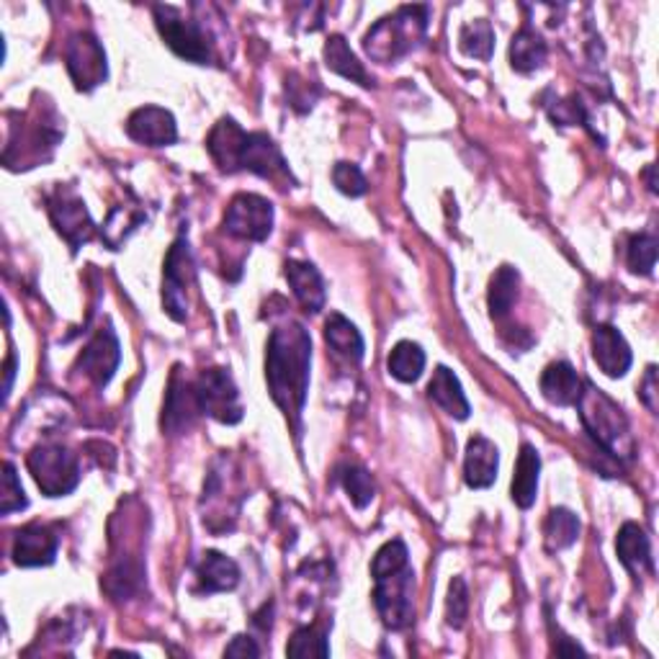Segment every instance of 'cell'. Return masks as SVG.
<instances>
[{"label":"cell","instance_id":"cell-1","mask_svg":"<svg viewBox=\"0 0 659 659\" xmlns=\"http://www.w3.org/2000/svg\"><path fill=\"white\" fill-rule=\"evenodd\" d=\"M312 338L304 325L286 322L278 325L269 338L265 350V382L278 410L284 412L294 431H301V412L310 391Z\"/></svg>","mask_w":659,"mask_h":659},{"label":"cell","instance_id":"cell-2","mask_svg":"<svg viewBox=\"0 0 659 659\" xmlns=\"http://www.w3.org/2000/svg\"><path fill=\"white\" fill-rule=\"evenodd\" d=\"M207 150L222 173L250 171L271 181L289 175L276 142L263 132H245L233 116L220 119L207 139Z\"/></svg>","mask_w":659,"mask_h":659},{"label":"cell","instance_id":"cell-3","mask_svg":"<svg viewBox=\"0 0 659 659\" xmlns=\"http://www.w3.org/2000/svg\"><path fill=\"white\" fill-rule=\"evenodd\" d=\"M574 408L580 410L582 425H585V431L590 433L602 451L623 461L634 456V438H631L629 418L623 415V410L606 391L593 387L590 382H582V391Z\"/></svg>","mask_w":659,"mask_h":659},{"label":"cell","instance_id":"cell-4","mask_svg":"<svg viewBox=\"0 0 659 659\" xmlns=\"http://www.w3.org/2000/svg\"><path fill=\"white\" fill-rule=\"evenodd\" d=\"M427 5H402L391 16L376 21L363 37V49L371 60L391 65L408 58L412 49L420 47L427 32Z\"/></svg>","mask_w":659,"mask_h":659},{"label":"cell","instance_id":"cell-5","mask_svg":"<svg viewBox=\"0 0 659 659\" xmlns=\"http://www.w3.org/2000/svg\"><path fill=\"white\" fill-rule=\"evenodd\" d=\"M26 467L47 497H65L80 485L78 456L70 453L65 446H37L26 459Z\"/></svg>","mask_w":659,"mask_h":659},{"label":"cell","instance_id":"cell-6","mask_svg":"<svg viewBox=\"0 0 659 659\" xmlns=\"http://www.w3.org/2000/svg\"><path fill=\"white\" fill-rule=\"evenodd\" d=\"M156 24L165 45L178 54L181 60L196 62V65H209L212 62V41L201 29L199 21L186 18L184 13L173 5H156Z\"/></svg>","mask_w":659,"mask_h":659},{"label":"cell","instance_id":"cell-7","mask_svg":"<svg viewBox=\"0 0 659 659\" xmlns=\"http://www.w3.org/2000/svg\"><path fill=\"white\" fill-rule=\"evenodd\" d=\"M374 606L378 611V619L384 621V626L391 631L408 629L412 619H415V606H412L415 574H412L410 564L397 572L374 577Z\"/></svg>","mask_w":659,"mask_h":659},{"label":"cell","instance_id":"cell-8","mask_svg":"<svg viewBox=\"0 0 659 659\" xmlns=\"http://www.w3.org/2000/svg\"><path fill=\"white\" fill-rule=\"evenodd\" d=\"M196 282V263L188 237L181 235L167 250L163 265V307L175 322H186L188 318V289Z\"/></svg>","mask_w":659,"mask_h":659},{"label":"cell","instance_id":"cell-9","mask_svg":"<svg viewBox=\"0 0 659 659\" xmlns=\"http://www.w3.org/2000/svg\"><path fill=\"white\" fill-rule=\"evenodd\" d=\"M196 402L204 415L214 418L222 425H237L243 420L240 391L227 369H207L194 384Z\"/></svg>","mask_w":659,"mask_h":659},{"label":"cell","instance_id":"cell-10","mask_svg":"<svg viewBox=\"0 0 659 659\" xmlns=\"http://www.w3.org/2000/svg\"><path fill=\"white\" fill-rule=\"evenodd\" d=\"M222 227L237 240L263 243L273 233V204L258 194H237L224 212Z\"/></svg>","mask_w":659,"mask_h":659},{"label":"cell","instance_id":"cell-11","mask_svg":"<svg viewBox=\"0 0 659 659\" xmlns=\"http://www.w3.org/2000/svg\"><path fill=\"white\" fill-rule=\"evenodd\" d=\"M65 62L70 78L83 94L98 88L109 78L107 52H103L101 41L88 32H78L75 37H70L65 47Z\"/></svg>","mask_w":659,"mask_h":659},{"label":"cell","instance_id":"cell-12","mask_svg":"<svg viewBox=\"0 0 659 659\" xmlns=\"http://www.w3.org/2000/svg\"><path fill=\"white\" fill-rule=\"evenodd\" d=\"M49 220H52L54 229H58L73 252H78L83 245L96 237V224L90 220L83 199L73 188H60L49 199Z\"/></svg>","mask_w":659,"mask_h":659},{"label":"cell","instance_id":"cell-13","mask_svg":"<svg viewBox=\"0 0 659 659\" xmlns=\"http://www.w3.org/2000/svg\"><path fill=\"white\" fill-rule=\"evenodd\" d=\"M119 361H122V348H119V338L114 335V330H98L96 338L83 348L78 366L83 369L90 382L96 384L98 389H103L107 384L114 378Z\"/></svg>","mask_w":659,"mask_h":659},{"label":"cell","instance_id":"cell-14","mask_svg":"<svg viewBox=\"0 0 659 659\" xmlns=\"http://www.w3.org/2000/svg\"><path fill=\"white\" fill-rule=\"evenodd\" d=\"M126 135L147 147H167L178 139V124L167 109L142 107L126 119Z\"/></svg>","mask_w":659,"mask_h":659},{"label":"cell","instance_id":"cell-15","mask_svg":"<svg viewBox=\"0 0 659 659\" xmlns=\"http://www.w3.org/2000/svg\"><path fill=\"white\" fill-rule=\"evenodd\" d=\"M60 549V536L49 525L32 523L16 531L13 542V562L18 567H49L54 564Z\"/></svg>","mask_w":659,"mask_h":659},{"label":"cell","instance_id":"cell-16","mask_svg":"<svg viewBox=\"0 0 659 659\" xmlns=\"http://www.w3.org/2000/svg\"><path fill=\"white\" fill-rule=\"evenodd\" d=\"M593 359L600 371L611 378H621L629 374L634 353H631L629 343L613 325H598L593 333Z\"/></svg>","mask_w":659,"mask_h":659},{"label":"cell","instance_id":"cell-17","mask_svg":"<svg viewBox=\"0 0 659 659\" xmlns=\"http://www.w3.org/2000/svg\"><path fill=\"white\" fill-rule=\"evenodd\" d=\"M500 469V451L485 436L469 438L464 459V482L472 489H487L495 485Z\"/></svg>","mask_w":659,"mask_h":659},{"label":"cell","instance_id":"cell-18","mask_svg":"<svg viewBox=\"0 0 659 659\" xmlns=\"http://www.w3.org/2000/svg\"><path fill=\"white\" fill-rule=\"evenodd\" d=\"M284 273H286V282L291 286L294 297H297L299 304L304 307V312L318 314L325 310V301H327L325 282H322L320 271L314 269L312 263L286 261Z\"/></svg>","mask_w":659,"mask_h":659},{"label":"cell","instance_id":"cell-19","mask_svg":"<svg viewBox=\"0 0 659 659\" xmlns=\"http://www.w3.org/2000/svg\"><path fill=\"white\" fill-rule=\"evenodd\" d=\"M616 554H619L621 564L634 574L636 580L644 574H655V559H651V546L649 536L642 525L636 523H623L616 538Z\"/></svg>","mask_w":659,"mask_h":659},{"label":"cell","instance_id":"cell-20","mask_svg":"<svg viewBox=\"0 0 659 659\" xmlns=\"http://www.w3.org/2000/svg\"><path fill=\"white\" fill-rule=\"evenodd\" d=\"M199 402H196V391L194 387H188L178 378V374H173L171 378V389H167V399H165V410H163V427L171 436H178V433H186L188 427L194 425L196 415H199Z\"/></svg>","mask_w":659,"mask_h":659},{"label":"cell","instance_id":"cell-21","mask_svg":"<svg viewBox=\"0 0 659 659\" xmlns=\"http://www.w3.org/2000/svg\"><path fill=\"white\" fill-rule=\"evenodd\" d=\"M427 397L456 420H467L472 415V405H469V399L464 395V387H461L459 376H456L448 366H438L433 371L431 384H427Z\"/></svg>","mask_w":659,"mask_h":659},{"label":"cell","instance_id":"cell-22","mask_svg":"<svg viewBox=\"0 0 659 659\" xmlns=\"http://www.w3.org/2000/svg\"><path fill=\"white\" fill-rule=\"evenodd\" d=\"M582 391V378L567 361L549 363L542 374V395L559 408H574Z\"/></svg>","mask_w":659,"mask_h":659},{"label":"cell","instance_id":"cell-23","mask_svg":"<svg viewBox=\"0 0 659 659\" xmlns=\"http://www.w3.org/2000/svg\"><path fill=\"white\" fill-rule=\"evenodd\" d=\"M196 577H199L201 593H229L235 590L237 582H240V567L220 551H207L204 557H201Z\"/></svg>","mask_w":659,"mask_h":659},{"label":"cell","instance_id":"cell-24","mask_svg":"<svg viewBox=\"0 0 659 659\" xmlns=\"http://www.w3.org/2000/svg\"><path fill=\"white\" fill-rule=\"evenodd\" d=\"M538 474H542V456H538V451L531 444H523L521 446V453H518L513 487H510L513 502L521 510H529L531 505L536 502Z\"/></svg>","mask_w":659,"mask_h":659},{"label":"cell","instance_id":"cell-25","mask_svg":"<svg viewBox=\"0 0 659 659\" xmlns=\"http://www.w3.org/2000/svg\"><path fill=\"white\" fill-rule=\"evenodd\" d=\"M325 65H327V70H333L335 75H340V78H346L350 83H359V86H363V88H374V78L366 73L363 62H359V58L353 54V49L348 47V41L343 39L340 34H335V37L327 39Z\"/></svg>","mask_w":659,"mask_h":659},{"label":"cell","instance_id":"cell-26","mask_svg":"<svg viewBox=\"0 0 659 659\" xmlns=\"http://www.w3.org/2000/svg\"><path fill=\"white\" fill-rule=\"evenodd\" d=\"M325 340L327 346L350 363H361L363 361V350H366V343H363V335L359 333V327L353 322L343 318V314L333 312L325 322Z\"/></svg>","mask_w":659,"mask_h":659},{"label":"cell","instance_id":"cell-27","mask_svg":"<svg viewBox=\"0 0 659 659\" xmlns=\"http://www.w3.org/2000/svg\"><path fill=\"white\" fill-rule=\"evenodd\" d=\"M546 54H549V47H546L542 34L531 29V26H523L513 37V45H510V65H513L515 73H536L538 67H544Z\"/></svg>","mask_w":659,"mask_h":659},{"label":"cell","instance_id":"cell-28","mask_svg":"<svg viewBox=\"0 0 659 659\" xmlns=\"http://www.w3.org/2000/svg\"><path fill=\"white\" fill-rule=\"evenodd\" d=\"M518 284H521V273H518L513 265H500V269L495 271L487 294L489 314H493L495 320H502L505 314L513 310L518 299Z\"/></svg>","mask_w":659,"mask_h":659},{"label":"cell","instance_id":"cell-29","mask_svg":"<svg viewBox=\"0 0 659 659\" xmlns=\"http://www.w3.org/2000/svg\"><path fill=\"white\" fill-rule=\"evenodd\" d=\"M389 374L402 384H415L425 371V350L412 340H399L387 359Z\"/></svg>","mask_w":659,"mask_h":659},{"label":"cell","instance_id":"cell-30","mask_svg":"<svg viewBox=\"0 0 659 659\" xmlns=\"http://www.w3.org/2000/svg\"><path fill=\"white\" fill-rule=\"evenodd\" d=\"M580 518L567 508H554L544 523V542L549 551H562L580 538Z\"/></svg>","mask_w":659,"mask_h":659},{"label":"cell","instance_id":"cell-31","mask_svg":"<svg viewBox=\"0 0 659 659\" xmlns=\"http://www.w3.org/2000/svg\"><path fill=\"white\" fill-rule=\"evenodd\" d=\"M459 47L467 58H476V60H485V62L493 58L495 32H493V26H489V21H485V18L469 21V24L459 34Z\"/></svg>","mask_w":659,"mask_h":659},{"label":"cell","instance_id":"cell-32","mask_svg":"<svg viewBox=\"0 0 659 659\" xmlns=\"http://www.w3.org/2000/svg\"><path fill=\"white\" fill-rule=\"evenodd\" d=\"M340 482H343V487H346L350 502H353L359 510L369 508L371 500L376 497L374 476H371L366 469L359 467V464L343 467L340 469Z\"/></svg>","mask_w":659,"mask_h":659},{"label":"cell","instance_id":"cell-33","mask_svg":"<svg viewBox=\"0 0 659 659\" xmlns=\"http://www.w3.org/2000/svg\"><path fill=\"white\" fill-rule=\"evenodd\" d=\"M629 271L636 276H651L657 265V237L655 235H634L626 252Z\"/></svg>","mask_w":659,"mask_h":659},{"label":"cell","instance_id":"cell-34","mask_svg":"<svg viewBox=\"0 0 659 659\" xmlns=\"http://www.w3.org/2000/svg\"><path fill=\"white\" fill-rule=\"evenodd\" d=\"M286 655L297 657V659H307V657H330V644L325 631H320L318 626H304L299 629L297 634L291 636L289 647H286Z\"/></svg>","mask_w":659,"mask_h":659},{"label":"cell","instance_id":"cell-35","mask_svg":"<svg viewBox=\"0 0 659 659\" xmlns=\"http://www.w3.org/2000/svg\"><path fill=\"white\" fill-rule=\"evenodd\" d=\"M29 500H26L24 487H21L18 476H16V467L11 461L3 464V495H0V515H11L16 510H24Z\"/></svg>","mask_w":659,"mask_h":659},{"label":"cell","instance_id":"cell-36","mask_svg":"<svg viewBox=\"0 0 659 659\" xmlns=\"http://www.w3.org/2000/svg\"><path fill=\"white\" fill-rule=\"evenodd\" d=\"M333 184L335 188H338L340 194L346 196H363L369 191V184H366V175L361 173L359 165L353 163H338L333 167Z\"/></svg>","mask_w":659,"mask_h":659},{"label":"cell","instance_id":"cell-37","mask_svg":"<svg viewBox=\"0 0 659 659\" xmlns=\"http://www.w3.org/2000/svg\"><path fill=\"white\" fill-rule=\"evenodd\" d=\"M469 613V593H467V582L461 577L451 580V587H448V600H446V621L448 626L461 629L467 621Z\"/></svg>","mask_w":659,"mask_h":659},{"label":"cell","instance_id":"cell-38","mask_svg":"<svg viewBox=\"0 0 659 659\" xmlns=\"http://www.w3.org/2000/svg\"><path fill=\"white\" fill-rule=\"evenodd\" d=\"M546 111H549L551 122L559 126H577V124L587 126L585 107H582L577 96L564 98V101H554V107H546Z\"/></svg>","mask_w":659,"mask_h":659},{"label":"cell","instance_id":"cell-39","mask_svg":"<svg viewBox=\"0 0 659 659\" xmlns=\"http://www.w3.org/2000/svg\"><path fill=\"white\" fill-rule=\"evenodd\" d=\"M224 657H261V649L250 636H235L224 649Z\"/></svg>","mask_w":659,"mask_h":659},{"label":"cell","instance_id":"cell-40","mask_svg":"<svg viewBox=\"0 0 659 659\" xmlns=\"http://www.w3.org/2000/svg\"><path fill=\"white\" fill-rule=\"evenodd\" d=\"M642 402L647 405V408L651 410V412H657V369L655 366H649L647 369V376H644V382H642Z\"/></svg>","mask_w":659,"mask_h":659},{"label":"cell","instance_id":"cell-41","mask_svg":"<svg viewBox=\"0 0 659 659\" xmlns=\"http://www.w3.org/2000/svg\"><path fill=\"white\" fill-rule=\"evenodd\" d=\"M5 384H3V399H9L11 387H13V376H16V356L9 353V359H5Z\"/></svg>","mask_w":659,"mask_h":659},{"label":"cell","instance_id":"cell-42","mask_svg":"<svg viewBox=\"0 0 659 659\" xmlns=\"http://www.w3.org/2000/svg\"><path fill=\"white\" fill-rule=\"evenodd\" d=\"M647 181H649V191L657 194V181H655V165L647 167Z\"/></svg>","mask_w":659,"mask_h":659}]
</instances>
